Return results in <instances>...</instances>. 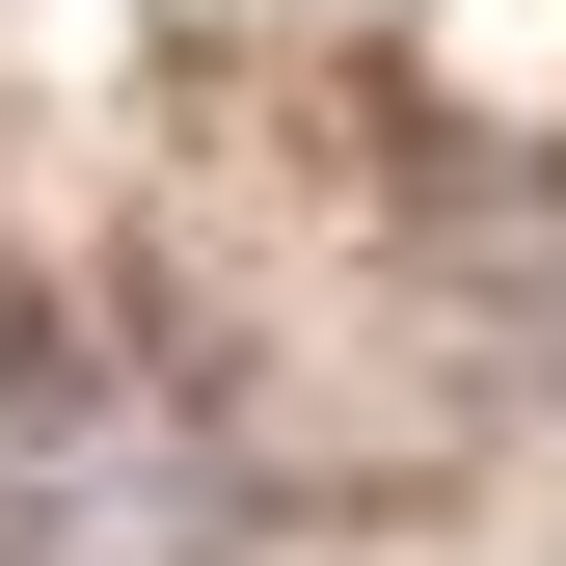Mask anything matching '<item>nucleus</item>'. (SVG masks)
<instances>
[{
	"instance_id": "1",
	"label": "nucleus",
	"mask_w": 566,
	"mask_h": 566,
	"mask_svg": "<svg viewBox=\"0 0 566 566\" xmlns=\"http://www.w3.org/2000/svg\"><path fill=\"white\" fill-rule=\"evenodd\" d=\"M217 459L163 432V405H28L0 432V566H217Z\"/></svg>"
}]
</instances>
